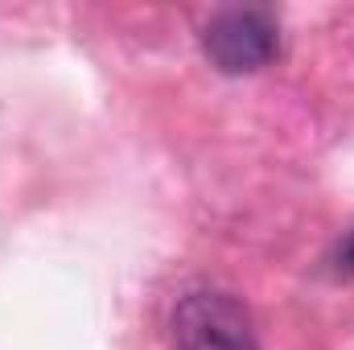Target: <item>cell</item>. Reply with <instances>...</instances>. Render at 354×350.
<instances>
[{
  "label": "cell",
  "mask_w": 354,
  "mask_h": 350,
  "mask_svg": "<svg viewBox=\"0 0 354 350\" xmlns=\"http://www.w3.org/2000/svg\"><path fill=\"white\" fill-rule=\"evenodd\" d=\"M177 350H260L248 309L227 293H189L174 313Z\"/></svg>",
  "instance_id": "7a4b0ae2"
},
{
  "label": "cell",
  "mask_w": 354,
  "mask_h": 350,
  "mask_svg": "<svg viewBox=\"0 0 354 350\" xmlns=\"http://www.w3.org/2000/svg\"><path fill=\"white\" fill-rule=\"evenodd\" d=\"M338 272L342 276H354V231L338 243Z\"/></svg>",
  "instance_id": "3957f363"
},
{
  "label": "cell",
  "mask_w": 354,
  "mask_h": 350,
  "mask_svg": "<svg viewBox=\"0 0 354 350\" xmlns=\"http://www.w3.org/2000/svg\"><path fill=\"white\" fill-rule=\"evenodd\" d=\"M202 54L223 75H256L280 54V25L264 8H223L202 29Z\"/></svg>",
  "instance_id": "6da1fadb"
}]
</instances>
